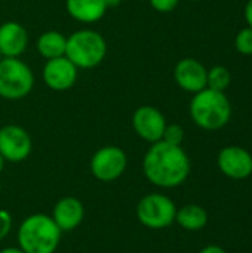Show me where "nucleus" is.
I'll return each mask as SVG.
<instances>
[{"instance_id":"f257e3e1","label":"nucleus","mask_w":252,"mask_h":253,"mask_svg":"<svg viewBox=\"0 0 252 253\" xmlns=\"http://www.w3.org/2000/svg\"><path fill=\"white\" fill-rule=\"evenodd\" d=\"M190 169V159L183 147L165 141L151 144L143 159L144 176L159 188L180 187L189 178Z\"/></svg>"},{"instance_id":"f03ea898","label":"nucleus","mask_w":252,"mask_h":253,"mask_svg":"<svg viewBox=\"0 0 252 253\" xmlns=\"http://www.w3.org/2000/svg\"><path fill=\"white\" fill-rule=\"evenodd\" d=\"M62 231L56 227L52 216L33 213L18 227V246L25 253H55L61 243Z\"/></svg>"},{"instance_id":"7ed1b4c3","label":"nucleus","mask_w":252,"mask_h":253,"mask_svg":"<svg viewBox=\"0 0 252 253\" xmlns=\"http://www.w3.org/2000/svg\"><path fill=\"white\" fill-rule=\"evenodd\" d=\"M190 117L203 130H220L232 119V104L224 92L205 87L190 101Z\"/></svg>"},{"instance_id":"20e7f679","label":"nucleus","mask_w":252,"mask_h":253,"mask_svg":"<svg viewBox=\"0 0 252 253\" xmlns=\"http://www.w3.org/2000/svg\"><path fill=\"white\" fill-rule=\"evenodd\" d=\"M107 55L105 39L94 30H79L67 37L65 56L77 68H94L100 65Z\"/></svg>"},{"instance_id":"39448f33","label":"nucleus","mask_w":252,"mask_h":253,"mask_svg":"<svg viewBox=\"0 0 252 253\" xmlns=\"http://www.w3.org/2000/svg\"><path fill=\"white\" fill-rule=\"evenodd\" d=\"M34 86L31 68L19 58L0 61V96L9 101L25 98Z\"/></svg>"},{"instance_id":"423d86ee","label":"nucleus","mask_w":252,"mask_h":253,"mask_svg":"<svg viewBox=\"0 0 252 253\" xmlns=\"http://www.w3.org/2000/svg\"><path fill=\"white\" fill-rule=\"evenodd\" d=\"M177 206L165 194L150 193L137 205V218L140 224L150 230H162L175 222Z\"/></svg>"},{"instance_id":"0eeeda50","label":"nucleus","mask_w":252,"mask_h":253,"mask_svg":"<svg viewBox=\"0 0 252 253\" xmlns=\"http://www.w3.org/2000/svg\"><path fill=\"white\" fill-rule=\"evenodd\" d=\"M126 166V153L116 145H105L97 150L89 163L91 173L101 182H111L119 179L125 173Z\"/></svg>"},{"instance_id":"6e6552de","label":"nucleus","mask_w":252,"mask_h":253,"mask_svg":"<svg viewBox=\"0 0 252 253\" xmlns=\"http://www.w3.org/2000/svg\"><path fill=\"white\" fill-rule=\"evenodd\" d=\"M33 148L28 132L18 125H7L0 127V154L6 162H24Z\"/></svg>"},{"instance_id":"1a4fd4ad","label":"nucleus","mask_w":252,"mask_h":253,"mask_svg":"<svg viewBox=\"0 0 252 253\" xmlns=\"http://www.w3.org/2000/svg\"><path fill=\"white\" fill-rule=\"evenodd\" d=\"M218 169L232 179H247L252 175V154L239 145L224 147L217 157Z\"/></svg>"},{"instance_id":"9d476101","label":"nucleus","mask_w":252,"mask_h":253,"mask_svg":"<svg viewBox=\"0 0 252 253\" xmlns=\"http://www.w3.org/2000/svg\"><path fill=\"white\" fill-rule=\"evenodd\" d=\"M166 125L168 123L165 120V116L156 107H151V105L138 107L132 116L134 130L141 139L150 144L162 141Z\"/></svg>"},{"instance_id":"9b49d317","label":"nucleus","mask_w":252,"mask_h":253,"mask_svg":"<svg viewBox=\"0 0 252 253\" xmlns=\"http://www.w3.org/2000/svg\"><path fill=\"white\" fill-rule=\"evenodd\" d=\"M77 67L67 58L59 56L48 59L43 67V82L52 90H67L74 86L77 80Z\"/></svg>"},{"instance_id":"f8f14e48","label":"nucleus","mask_w":252,"mask_h":253,"mask_svg":"<svg viewBox=\"0 0 252 253\" xmlns=\"http://www.w3.org/2000/svg\"><path fill=\"white\" fill-rule=\"evenodd\" d=\"M206 67L195 58H183L174 68L175 83L190 93H196L206 87Z\"/></svg>"},{"instance_id":"ddd939ff","label":"nucleus","mask_w":252,"mask_h":253,"mask_svg":"<svg viewBox=\"0 0 252 253\" xmlns=\"http://www.w3.org/2000/svg\"><path fill=\"white\" fill-rule=\"evenodd\" d=\"M52 219L62 233L73 231L85 219V206L76 197H62L53 206Z\"/></svg>"},{"instance_id":"4468645a","label":"nucleus","mask_w":252,"mask_h":253,"mask_svg":"<svg viewBox=\"0 0 252 253\" xmlns=\"http://www.w3.org/2000/svg\"><path fill=\"white\" fill-rule=\"evenodd\" d=\"M28 44L27 30L15 21H7L0 25V52L3 58H19Z\"/></svg>"},{"instance_id":"2eb2a0df","label":"nucleus","mask_w":252,"mask_h":253,"mask_svg":"<svg viewBox=\"0 0 252 253\" xmlns=\"http://www.w3.org/2000/svg\"><path fill=\"white\" fill-rule=\"evenodd\" d=\"M65 7L73 19L85 24L100 21L108 9L105 0H67Z\"/></svg>"},{"instance_id":"dca6fc26","label":"nucleus","mask_w":252,"mask_h":253,"mask_svg":"<svg viewBox=\"0 0 252 253\" xmlns=\"http://www.w3.org/2000/svg\"><path fill=\"white\" fill-rule=\"evenodd\" d=\"M175 222L187 231H199L208 224V212L199 205H186L177 209Z\"/></svg>"},{"instance_id":"f3484780","label":"nucleus","mask_w":252,"mask_h":253,"mask_svg":"<svg viewBox=\"0 0 252 253\" xmlns=\"http://www.w3.org/2000/svg\"><path fill=\"white\" fill-rule=\"evenodd\" d=\"M65 47L67 37L59 31H45L43 34H40L37 40V50L46 61L65 56Z\"/></svg>"},{"instance_id":"a211bd4d","label":"nucleus","mask_w":252,"mask_h":253,"mask_svg":"<svg viewBox=\"0 0 252 253\" xmlns=\"http://www.w3.org/2000/svg\"><path fill=\"white\" fill-rule=\"evenodd\" d=\"M232 83V73L227 67L224 65H214L212 68L208 70L206 76V87L224 92Z\"/></svg>"},{"instance_id":"6ab92c4d","label":"nucleus","mask_w":252,"mask_h":253,"mask_svg":"<svg viewBox=\"0 0 252 253\" xmlns=\"http://www.w3.org/2000/svg\"><path fill=\"white\" fill-rule=\"evenodd\" d=\"M235 47L241 55L251 56L252 55V28L251 27H244L242 30L238 31L235 37Z\"/></svg>"},{"instance_id":"aec40b11","label":"nucleus","mask_w":252,"mask_h":253,"mask_svg":"<svg viewBox=\"0 0 252 253\" xmlns=\"http://www.w3.org/2000/svg\"><path fill=\"white\" fill-rule=\"evenodd\" d=\"M162 141L172 144V145H181L184 141V129L180 125H166L165 130H163V136Z\"/></svg>"},{"instance_id":"412c9836","label":"nucleus","mask_w":252,"mask_h":253,"mask_svg":"<svg viewBox=\"0 0 252 253\" xmlns=\"http://www.w3.org/2000/svg\"><path fill=\"white\" fill-rule=\"evenodd\" d=\"M12 224H13V219H12L10 212L6 209H0V242L9 236L12 230Z\"/></svg>"},{"instance_id":"4be33fe9","label":"nucleus","mask_w":252,"mask_h":253,"mask_svg":"<svg viewBox=\"0 0 252 253\" xmlns=\"http://www.w3.org/2000/svg\"><path fill=\"white\" fill-rule=\"evenodd\" d=\"M180 0H150V4L154 10L160 13H169L178 6Z\"/></svg>"},{"instance_id":"5701e85b","label":"nucleus","mask_w":252,"mask_h":253,"mask_svg":"<svg viewBox=\"0 0 252 253\" xmlns=\"http://www.w3.org/2000/svg\"><path fill=\"white\" fill-rule=\"evenodd\" d=\"M244 16H245V21L248 24V27L252 28V0H248L247 4H245V10H244Z\"/></svg>"},{"instance_id":"b1692460","label":"nucleus","mask_w":252,"mask_h":253,"mask_svg":"<svg viewBox=\"0 0 252 253\" xmlns=\"http://www.w3.org/2000/svg\"><path fill=\"white\" fill-rule=\"evenodd\" d=\"M199 253H227L221 246H217V245H209L206 248H203Z\"/></svg>"},{"instance_id":"393cba45","label":"nucleus","mask_w":252,"mask_h":253,"mask_svg":"<svg viewBox=\"0 0 252 253\" xmlns=\"http://www.w3.org/2000/svg\"><path fill=\"white\" fill-rule=\"evenodd\" d=\"M0 253H25L19 246L18 248H13V246H9V248H4V249H1Z\"/></svg>"},{"instance_id":"a878e982","label":"nucleus","mask_w":252,"mask_h":253,"mask_svg":"<svg viewBox=\"0 0 252 253\" xmlns=\"http://www.w3.org/2000/svg\"><path fill=\"white\" fill-rule=\"evenodd\" d=\"M120 1H122V0H105V3H107L108 7H114V6L120 4Z\"/></svg>"},{"instance_id":"bb28decb","label":"nucleus","mask_w":252,"mask_h":253,"mask_svg":"<svg viewBox=\"0 0 252 253\" xmlns=\"http://www.w3.org/2000/svg\"><path fill=\"white\" fill-rule=\"evenodd\" d=\"M4 159H3V156L0 154V175H1V172H3V169H4Z\"/></svg>"},{"instance_id":"cd10ccee","label":"nucleus","mask_w":252,"mask_h":253,"mask_svg":"<svg viewBox=\"0 0 252 253\" xmlns=\"http://www.w3.org/2000/svg\"><path fill=\"white\" fill-rule=\"evenodd\" d=\"M3 59V55H1V52H0V61Z\"/></svg>"},{"instance_id":"c85d7f7f","label":"nucleus","mask_w":252,"mask_h":253,"mask_svg":"<svg viewBox=\"0 0 252 253\" xmlns=\"http://www.w3.org/2000/svg\"><path fill=\"white\" fill-rule=\"evenodd\" d=\"M190 1H199V0H190Z\"/></svg>"}]
</instances>
